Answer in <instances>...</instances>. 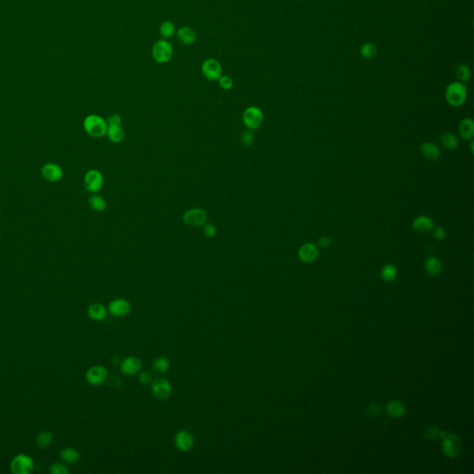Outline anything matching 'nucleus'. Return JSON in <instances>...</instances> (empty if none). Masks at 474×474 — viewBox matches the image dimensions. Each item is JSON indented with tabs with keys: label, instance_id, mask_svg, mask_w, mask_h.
Masks as SVG:
<instances>
[{
	"label": "nucleus",
	"instance_id": "obj_1",
	"mask_svg": "<svg viewBox=\"0 0 474 474\" xmlns=\"http://www.w3.org/2000/svg\"><path fill=\"white\" fill-rule=\"evenodd\" d=\"M83 129L90 136L99 138L107 134L108 122L99 115L91 114L83 120Z\"/></svg>",
	"mask_w": 474,
	"mask_h": 474
},
{
	"label": "nucleus",
	"instance_id": "obj_2",
	"mask_svg": "<svg viewBox=\"0 0 474 474\" xmlns=\"http://www.w3.org/2000/svg\"><path fill=\"white\" fill-rule=\"evenodd\" d=\"M467 88L463 82H451L446 89V99L450 106L459 108L466 102Z\"/></svg>",
	"mask_w": 474,
	"mask_h": 474
},
{
	"label": "nucleus",
	"instance_id": "obj_3",
	"mask_svg": "<svg viewBox=\"0 0 474 474\" xmlns=\"http://www.w3.org/2000/svg\"><path fill=\"white\" fill-rule=\"evenodd\" d=\"M173 56V47L166 39L158 40L152 47V57L156 62L165 64L169 62Z\"/></svg>",
	"mask_w": 474,
	"mask_h": 474
},
{
	"label": "nucleus",
	"instance_id": "obj_4",
	"mask_svg": "<svg viewBox=\"0 0 474 474\" xmlns=\"http://www.w3.org/2000/svg\"><path fill=\"white\" fill-rule=\"evenodd\" d=\"M33 469L32 458L24 454L16 456L10 464V470L14 474H30Z\"/></svg>",
	"mask_w": 474,
	"mask_h": 474
},
{
	"label": "nucleus",
	"instance_id": "obj_5",
	"mask_svg": "<svg viewBox=\"0 0 474 474\" xmlns=\"http://www.w3.org/2000/svg\"><path fill=\"white\" fill-rule=\"evenodd\" d=\"M243 120L248 129L256 130L259 128L263 122V113L260 108L249 107L243 114Z\"/></svg>",
	"mask_w": 474,
	"mask_h": 474
},
{
	"label": "nucleus",
	"instance_id": "obj_6",
	"mask_svg": "<svg viewBox=\"0 0 474 474\" xmlns=\"http://www.w3.org/2000/svg\"><path fill=\"white\" fill-rule=\"evenodd\" d=\"M201 71L209 81H218L222 75L221 63L215 58H207L202 63Z\"/></svg>",
	"mask_w": 474,
	"mask_h": 474
},
{
	"label": "nucleus",
	"instance_id": "obj_7",
	"mask_svg": "<svg viewBox=\"0 0 474 474\" xmlns=\"http://www.w3.org/2000/svg\"><path fill=\"white\" fill-rule=\"evenodd\" d=\"M441 435L443 437V450L446 455L450 458H455L456 456L459 455L462 447L459 437L451 433H442Z\"/></svg>",
	"mask_w": 474,
	"mask_h": 474
},
{
	"label": "nucleus",
	"instance_id": "obj_8",
	"mask_svg": "<svg viewBox=\"0 0 474 474\" xmlns=\"http://www.w3.org/2000/svg\"><path fill=\"white\" fill-rule=\"evenodd\" d=\"M84 186L90 193H97L103 186L104 178L101 172L97 170H90L84 175Z\"/></svg>",
	"mask_w": 474,
	"mask_h": 474
},
{
	"label": "nucleus",
	"instance_id": "obj_9",
	"mask_svg": "<svg viewBox=\"0 0 474 474\" xmlns=\"http://www.w3.org/2000/svg\"><path fill=\"white\" fill-rule=\"evenodd\" d=\"M42 176L50 183H57L63 178L64 171L59 165L48 162L42 166L41 169Z\"/></svg>",
	"mask_w": 474,
	"mask_h": 474
},
{
	"label": "nucleus",
	"instance_id": "obj_10",
	"mask_svg": "<svg viewBox=\"0 0 474 474\" xmlns=\"http://www.w3.org/2000/svg\"><path fill=\"white\" fill-rule=\"evenodd\" d=\"M108 378V371L105 367L95 365L91 367L85 374V379L92 386H100Z\"/></svg>",
	"mask_w": 474,
	"mask_h": 474
},
{
	"label": "nucleus",
	"instance_id": "obj_11",
	"mask_svg": "<svg viewBox=\"0 0 474 474\" xmlns=\"http://www.w3.org/2000/svg\"><path fill=\"white\" fill-rule=\"evenodd\" d=\"M172 387L169 381L162 378L155 380L152 384V393L158 400H165L171 396Z\"/></svg>",
	"mask_w": 474,
	"mask_h": 474
},
{
	"label": "nucleus",
	"instance_id": "obj_12",
	"mask_svg": "<svg viewBox=\"0 0 474 474\" xmlns=\"http://www.w3.org/2000/svg\"><path fill=\"white\" fill-rule=\"evenodd\" d=\"M183 220L187 225L201 226L207 221V214L201 209H189L183 214Z\"/></svg>",
	"mask_w": 474,
	"mask_h": 474
},
{
	"label": "nucleus",
	"instance_id": "obj_13",
	"mask_svg": "<svg viewBox=\"0 0 474 474\" xmlns=\"http://www.w3.org/2000/svg\"><path fill=\"white\" fill-rule=\"evenodd\" d=\"M298 257L304 263H311L319 257V247L313 243L307 242L299 248Z\"/></svg>",
	"mask_w": 474,
	"mask_h": 474
},
{
	"label": "nucleus",
	"instance_id": "obj_14",
	"mask_svg": "<svg viewBox=\"0 0 474 474\" xmlns=\"http://www.w3.org/2000/svg\"><path fill=\"white\" fill-rule=\"evenodd\" d=\"M131 310V304L124 298H117L112 300L108 305V311L115 317H123L129 314Z\"/></svg>",
	"mask_w": 474,
	"mask_h": 474
},
{
	"label": "nucleus",
	"instance_id": "obj_15",
	"mask_svg": "<svg viewBox=\"0 0 474 474\" xmlns=\"http://www.w3.org/2000/svg\"><path fill=\"white\" fill-rule=\"evenodd\" d=\"M174 444L180 451L187 452L194 446V437L188 431H179L174 437Z\"/></svg>",
	"mask_w": 474,
	"mask_h": 474
},
{
	"label": "nucleus",
	"instance_id": "obj_16",
	"mask_svg": "<svg viewBox=\"0 0 474 474\" xmlns=\"http://www.w3.org/2000/svg\"><path fill=\"white\" fill-rule=\"evenodd\" d=\"M141 367L142 362L139 358L134 356L128 357L120 363V372L125 375H133L135 373H139Z\"/></svg>",
	"mask_w": 474,
	"mask_h": 474
},
{
	"label": "nucleus",
	"instance_id": "obj_17",
	"mask_svg": "<svg viewBox=\"0 0 474 474\" xmlns=\"http://www.w3.org/2000/svg\"><path fill=\"white\" fill-rule=\"evenodd\" d=\"M435 227V222L429 216L421 215L416 217L412 221V228L420 234H427Z\"/></svg>",
	"mask_w": 474,
	"mask_h": 474
},
{
	"label": "nucleus",
	"instance_id": "obj_18",
	"mask_svg": "<svg viewBox=\"0 0 474 474\" xmlns=\"http://www.w3.org/2000/svg\"><path fill=\"white\" fill-rule=\"evenodd\" d=\"M420 151L424 158L430 160H437L441 156V149L433 142H424L420 146Z\"/></svg>",
	"mask_w": 474,
	"mask_h": 474
},
{
	"label": "nucleus",
	"instance_id": "obj_19",
	"mask_svg": "<svg viewBox=\"0 0 474 474\" xmlns=\"http://www.w3.org/2000/svg\"><path fill=\"white\" fill-rule=\"evenodd\" d=\"M176 36L179 42L185 45L193 44L196 41V32L188 26L181 27L176 32Z\"/></svg>",
	"mask_w": 474,
	"mask_h": 474
},
{
	"label": "nucleus",
	"instance_id": "obj_20",
	"mask_svg": "<svg viewBox=\"0 0 474 474\" xmlns=\"http://www.w3.org/2000/svg\"><path fill=\"white\" fill-rule=\"evenodd\" d=\"M459 133L464 140H472L474 135V122L471 118H465L459 124Z\"/></svg>",
	"mask_w": 474,
	"mask_h": 474
},
{
	"label": "nucleus",
	"instance_id": "obj_21",
	"mask_svg": "<svg viewBox=\"0 0 474 474\" xmlns=\"http://www.w3.org/2000/svg\"><path fill=\"white\" fill-rule=\"evenodd\" d=\"M108 314L107 309L99 303H95L91 305L88 309V315L94 321H103Z\"/></svg>",
	"mask_w": 474,
	"mask_h": 474
},
{
	"label": "nucleus",
	"instance_id": "obj_22",
	"mask_svg": "<svg viewBox=\"0 0 474 474\" xmlns=\"http://www.w3.org/2000/svg\"><path fill=\"white\" fill-rule=\"evenodd\" d=\"M425 270L428 274L436 276L442 270V263L437 257H429L425 260Z\"/></svg>",
	"mask_w": 474,
	"mask_h": 474
},
{
	"label": "nucleus",
	"instance_id": "obj_23",
	"mask_svg": "<svg viewBox=\"0 0 474 474\" xmlns=\"http://www.w3.org/2000/svg\"><path fill=\"white\" fill-rule=\"evenodd\" d=\"M440 141L443 146L447 148L448 150L453 151L458 149L459 147V140L454 133H449V132L443 133L440 137Z\"/></svg>",
	"mask_w": 474,
	"mask_h": 474
},
{
	"label": "nucleus",
	"instance_id": "obj_24",
	"mask_svg": "<svg viewBox=\"0 0 474 474\" xmlns=\"http://www.w3.org/2000/svg\"><path fill=\"white\" fill-rule=\"evenodd\" d=\"M107 135L113 143H120L124 138V132L120 125H108Z\"/></svg>",
	"mask_w": 474,
	"mask_h": 474
},
{
	"label": "nucleus",
	"instance_id": "obj_25",
	"mask_svg": "<svg viewBox=\"0 0 474 474\" xmlns=\"http://www.w3.org/2000/svg\"><path fill=\"white\" fill-rule=\"evenodd\" d=\"M387 412L391 417H401L406 412V408L404 404L399 401H392L387 405Z\"/></svg>",
	"mask_w": 474,
	"mask_h": 474
},
{
	"label": "nucleus",
	"instance_id": "obj_26",
	"mask_svg": "<svg viewBox=\"0 0 474 474\" xmlns=\"http://www.w3.org/2000/svg\"><path fill=\"white\" fill-rule=\"evenodd\" d=\"M175 32H176L175 25L170 20L163 21L159 26V34L166 40L172 37L175 34Z\"/></svg>",
	"mask_w": 474,
	"mask_h": 474
},
{
	"label": "nucleus",
	"instance_id": "obj_27",
	"mask_svg": "<svg viewBox=\"0 0 474 474\" xmlns=\"http://www.w3.org/2000/svg\"><path fill=\"white\" fill-rule=\"evenodd\" d=\"M60 458L63 462H67V463H75V462L79 461L80 459V454L79 452L74 449H70V448H68V449H65L61 451L60 453Z\"/></svg>",
	"mask_w": 474,
	"mask_h": 474
},
{
	"label": "nucleus",
	"instance_id": "obj_28",
	"mask_svg": "<svg viewBox=\"0 0 474 474\" xmlns=\"http://www.w3.org/2000/svg\"><path fill=\"white\" fill-rule=\"evenodd\" d=\"M88 203L91 209L98 212H101L107 207V203L105 201V199L101 196H95V195L89 197Z\"/></svg>",
	"mask_w": 474,
	"mask_h": 474
},
{
	"label": "nucleus",
	"instance_id": "obj_29",
	"mask_svg": "<svg viewBox=\"0 0 474 474\" xmlns=\"http://www.w3.org/2000/svg\"><path fill=\"white\" fill-rule=\"evenodd\" d=\"M397 275H398V270L392 264H387V265L384 266V268L382 269V272H381L382 278L386 282H392L395 279L397 278Z\"/></svg>",
	"mask_w": 474,
	"mask_h": 474
},
{
	"label": "nucleus",
	"instance_id": "obj_30",
	"mask_svg": "<svg viewBox=\"0 0 474 474\" xmlns=\"http://www.w3.org/2000/svg\"><path fill=\"white\" fill-rule=\"evenodd\" d=\"M471 74L472 73H471V70H470L469 66L465 65V64L459 65L456 69V76L459 79V82H468L470 78H471Z\"/></svg>",
	"mask_w": 474,
	"mask_h": 474
},
{
	"label": "nucleus",
	"instance_id": "obj_31",
	"mask_svg": "<svg viewBox=\"0 0 474 474\" xmlns=\"http://www.w3.org/2000/svg\"><path fill=\"white\" fill-rule=\"evenodd\" d=\"M53 439V436L49 431H43L41 432L37 437H36V445L39 448H46Z\"/></svg>",
	"mask_w": 474,
	"mask_h": 474
},
{
	"label": "nucleus",
	"instance_id": "obj_32",
	"mask_svg": "<svg viewBox=\"0 0 474 474\" xmlns=\"http://www.w3.org/2000/svg\"><path fill=\"white\" fill-rule=\"evenodd\" d=\"M377 53V46L373 43L364 44L361 48V55L365 58H373Z\"/></svg>",
	"mask_w": 474,
	"mask_h": 474
},
{
	"label": "nucleus",
	"instance_id": "obj_33",
	"mask_svg": "<svg viewBox=\"0 0 474 474\" xmlns=\"http://www.w3.org/2000/svg\"><path fill=\"white\" fill-rule=\"evenodd\" d=\"M153 366H154V369L159 373H166L169 370L170 362L164 357H159L154 361Z\"/></svg>",
	"mask_w": 474,
	"mask_h": 474
},
{
	"label": "nucleus",
	"instance_id": "obj_34",
	"mask_svg": "<svg viewBox=\"0 0 474 474\" xmlns=\"http://www.w3.org/2000/svg\"><path fill=\"white\" fill-rule=\"evenodd\" d=\"M218 81L220 83V86L224 90H230L234 86V81L230 76L221 75Z\"/></svg>",
	"mask_w": 474,
	"mask_h": 474
},
{
	"label": "nucleus",
	"instance_id": "obj_35",
	"mask_svg": "<svg viewBox=\"0 0 474 474\" xmlns=\"http://www.w3.org/2000/svg\"><path fill=\"white\" fill-rule=\"evenodd\" d=\"M433 231V235L434 237L438 241H442L444 239L447 238L448 236V233H447V230L445 228L442 227V226H437V227H434V229L432 230Z\"/></svg>",
	"mask_w": 474,
	"mask_h": 474
},
{
	"label": "nucleus",
	"instance_id": "obj_36",
	"mask_svg": "<svg viewBox=\"0 0 474 474\" xmlns=\"http://www.w3.org/2000/svg\"><path fill=\"white\" fill-rule=\"evenodd\" d=\"M50 472L51 474H69V470L61 463H54L53 465H51Z\"/></svg>",
	"mask_w": 474,
	"mask_h": 474
},
{
	"label": "nucleus",
	"instance_id": "obj_37",
	"mask_svg": "<svg viewBox=\"0 0 474 474\" xmlns=\"http://www.w3.org/2000/svg\"><path fill=\"white\" fill-rule=\"evenodd\" d=\"M138 379H139L141 384H143L145 386L149 385L152 382V374L147 371H144V372L140 373Z\"/></svg>",
	"mask_w": 474,
	"mask_h": 474
},
{
	"label": "nucleus",
	"instance_id": "obj_38",
	"mask_svg": "<svg viewBox=\"0 0 474 474\" xmlns=\"http://www.w3.org/2000/svg\"><path fill=\"white\" fill-rule=\"evenodd\" d=\"M332 244V239L327 235H323L318 240V246L321 248H327Z\"/></svg>",
	"mask_w": 474,
	"mask_h": 474
},
{
	"label": "nucleus",
	"instance_id": "obj_39",
	"mask_svg": "<svg viewBox=\"0 0 474 474\" xmlns=\"http://www.w3.org/2000/svg\"><path fill=\"white\" fill-rule=\"evenodd\" d=\"M241 140L245 146H251L254 142V134L251 132H246L242 135Z\"/></svg>",
	"mask_w": 474,
	"mask_h": 474
},
{
	"label": "nucleus",
	"instance_id": "obj_40",
	"mask_svg": "<svg viewBox=\"0 0 474 474\" xmlns=\"http://www.w3.org/2000/svg\"><path fill=\"white\" fill-rule=\"evenodd\" d=\"M217 234V229L213 224H207L204 226V234L208 237H213Z\"/></svg>",
	"mask_w": 474,
	"mask_h": 474
},
{
	"label": "nucleus",
	"instance_id": "obj_41",
	"mask_svg": "<svg viewBox=\"0 0 474 474\" xmlns=\"http://www.w3.org/2000/svg\"><path fill=\"white\" fill-rule=\"evenodd\" d=\"M121 118L118 114H112L108 117V125H120Z\"/></svg>",
	"mask_w": 474,
	"mask_h": 474
},
{
	"label": "nucleus",
	"instance_id": "obj_42",
	"mask_svg": "<svg viewBox=\"0 0 474 474\" xmlns=\"http://www.w3.org/2000/svg\"><path fill=\"white\" fill-rule=\"evenodd\" d=\"M380 411H381V410H380V407L378 405L372 404L368 407V413L373 417L379 416Z\"/></svg>",
	"mask_w": 474,
	"mask_h": 474
},
{
	"label": "nucleus",
	"instance_id": "obj_43",
	"mask_svg": "<svg viewBox=\"0 0 474 474\" xmlns=\"http://www.w3.org/2000/svg\"><path fill=\"white\" fill-rule=\"evenodd\" d=\"M437 434H438V429L437 428H431L429 430L426 432V437L428 439H433L435 437H437Z\"/></svg>",
	"mask_w": 474,
	"mask_h": 474
},
{
	"label": "nucleus",
	"instance_id": "obj_44",
	"mask_svg": "<svg viewBox=\"0 0 474 474\" xmlns=\"http://www.w3.org/2000/svg\"><path fill=\"white\" fill-rule=\"evenodd\" d=\"M474 140L472 139V142H471V144H470V147H471V153H472V154H474Z\"/></svg>",
	"mask_w": 474,
	"mask_h": 474
}]
</instances>
